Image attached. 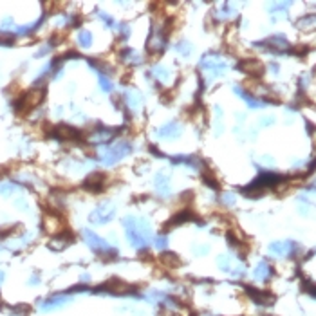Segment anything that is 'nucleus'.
<instances>
[{
  "mask_svg": "<svg viewBox=\"0 0 316 316\" xmlns=\"http://www.w3.org/2000/svg\"><path fill=\"white\" fill-rule=\"evenodd\" d=\"M42 98H44V89H31L29 92H26V94L20 98V101H18V112L26 116L29 110H33L36 105L40 103Z\"/></svg>",
  "mask_w": 316,
  "mask_h": 316,
  "instance_id": "nucleus-1",
  "label": "nucleus"
},
{
  "mask_svg": "<svg viewBox=\"0 0 316 316\" xmlns=\"http://www.w3.org/2000/svg\"><path fill=\"white\" fill-rule=\"evenodd\" d=\"M105 181H107V176L105 174H92L89 179L85 181V188L90 190V192H103L105 190Z\"/></svg>",
  "mask_w": 316,
  "mask_h": 316,
  "instance_id": "nucleus-2",
  "label": "nucleus"
}]
</instances>
